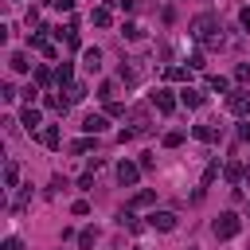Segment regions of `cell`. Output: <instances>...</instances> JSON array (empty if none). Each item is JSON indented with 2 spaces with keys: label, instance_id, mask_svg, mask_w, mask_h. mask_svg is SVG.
I'll use <instances>...</instances> for the list:
<instances>
[{
  "label": "cell",
  "instance_id": "6da1fadb",
  "mask_svg": "<svg viewBox=\"0 0 250 250\" xmlns=\"http://www.w3.org/2000/svg\"><path fill=\"white\" fill-rule=\"evenodd\" d=\"M191 39L195 43H203V47H223V23H219V16H195L191 20Z\"/></svg>",
  "mask_w": 250,
  "mask_h": 250
},
{
  "label": "cell",
  "instance_id": "7a4b0ae2",
  "mask_svg": "<svg viewBox=\"0 0 250 250\" xmlns=\"http://www.w3.org/2000/svg\"><path fill=\"white\" fill-rule=\"evenodd\" d=\"M238 230H242V219H238L234 211H223V215L211 223V234H215V238H234Z\"/></svg>",
  "mask_w": 250,
  "mask_h": 250
},
{
  "label": "cell",
  "instance_id": "3957f363",
  "mask_svg": "<svg viewBox=\"0 0 250 250\" xmlns=\"http://www.w3.org/2000/svg\"><path fill=\"white\" fill-rule=\"evenodd\" d=\"M227 109H230L234 117H246V113H250V90H234V94L227 98Z\"/></svg>",
  "mask_w": 250,
  "mask_h": 250
},
{
  "label": "cell",
  "instance_id": "277c9868",
  "mask_svg": "<svg viewBox=\"0 0 250 250\" xmlns=\"http://www.w3.org/2000/svg\"><path fill=\"white\" fill-rule=\"evenodd\" d=\"M47 31H51V27H39V31H35V35H31V39H27V43H31V47H35V51H39V55H47V59H55V55H59V51H55V43H51V39H47Z\"/></svg>",
  "mask_w": 250,
  "mask_h": 250
},
{
  "label": "cell",
  "instance_id": "5b68a950",
  "mask_svg": "<svg viewBox=\"0 0 250 250\" xmlns=\"http://www.w3.org/2000/svg\"><path fill=\"white\" fill-rule=\"evenodd\" d=\"M137 176H141V164H133V160H121V164H117V184H121V188H133Z\"/></svg>",
  "mask_w": 250,
  "mask_h": 250
},
{
  "label": "cell",
  "instance_id": "8992f818",
  "mask_svg": "<svg viewBox=\"0 0 250 250\" xmlns=\"http://www.w3.org/2000/svg\"><path fill=\"white\" fill-rule=\"evenodd\" d=\"M148 227L160 230V234H168V230H176V215H172V211H152V215H148Z\"/></svg>",
  "mask_w": 250,
  "mask_h": 250
},
{
  "label": "cell",
  "instance_id": "52a82bcc",
  "mask_svg": "<svg viewBox=\"0 0 250 250\" xmlns=\"http://www.w3.org/2000/svg\"><path fill=\"white\" fill-rule=\"evenodd\" d=\"M152 105H156V109H160V113H172V109H176V94H172V90H164V86H160V90H156V94H152Z\"/></svg>",
  "mask_w": 250,
  "mask_h": 250
},
{
  "label": "cell",
  "instance_id": "ba28073f",
  "mask_svg": "<svg viewBox=\"0 0 250 250\" xmlns=\"http://www.w3.org/2000/svg\"><path fill=\"white\" fill-rule=\"evenodd\" d=\"M180 102H184V105H191V109H199L207 98H203V90H195V86H184V90H180Z\"/></svg>",
  "mask_w": 250,
  "mask_h": 250
},
{
  "label": "cell",
  "instance_id": "9c48e42d",
  "mask_svg": "<svg viewBox=\"0 0 250 250\" xmlns=\"http://www.w3.org/2000/svg\"><path fill=\"white\" fill-rule=\"evenodd\" d=\"M20 125H23L27 133H31V129H39V125H43V117H39V109H35V105H23V113H20Z\"/></svg>",
  "mask_w": 250,
  "mask_h": 250
},
{
  "label": "cell",
  "instance_id": "30bf717a",
  "mask_svg": "<svg viewBox=\"0 0 250 250\" xmlns=\"http://www.w3.org/2000/svg\"><path fill=\"white\" fill-rule=\"evenodd\" d=\"M82 129H86V133H94V137H98V133H105V113H86V117H82Z\"/></svg>",
  "mask_w": 250,
  "mask_h": 250
},
{
  "label": "cell",
  "instance_id": "8fae6325",
  "mask_svg": "<svg viewBox=\"0 0 250 250\" xmlns=\"http://www.w3.org/2000/svg\"><path fill=\"white\" fill-rule=\"evenodd\" d=\"M55 82H59V90H66V86L74 82V66H70V62H59V66H55Z\"/></svg>",
  "mask_w": 250,
  "mask_h": 250
},
{
  "label": "cell",
  "instance_id": "7c38bea8",
  "mask_svg": "<svg viewBox=\"0 0 250 250\" xmlns=\"http://www.w3.org/2000/svg\"><path fill=\"white\" fill-rule=\"evenodd\" d=\"M191 137H195V141H203V145H215V141H219V129H215V125H195V129H191Z\"/></svg>",
  "mask_w": 250,
  "mask_h": 250
},
{
  "label": "cell",
  "instance_id": "4fadbf2b",
  "mask_svg": "<svg viewBox=\"0 0 250 250\" xmlns=\"http://www.w3.org/2000/svg\"><path fill=\"white\" fill-rule=\"evenodd\" d=\"M39 141H43L47 148H59V141H62V133H59V125H43V129H39Z\"/></svg>",
  "mask_w": 250,
  "mask_h": 250
},
{
  "label": "cell",
  "instance_id": "5bb4252c",
  "mask_svg": "<svg viewBox=\"0 0 250 250\" xmlns=\"http://www.w3.org/2000/svg\"><path fill=\"white\" fill-rule=\"evenodd\" d=\"M82 62H86V70L98 74V70H102V51H98V47H86V51H82Z\"/></svg>",
  "mask_w": 250,
  "mask_h": 250
},
{
  "label": "cell",
  "instance_id": "9a60e30c",
  "mask_svg": "<svg viewBox=\"0 0 250 250\" xmlns=\"http://www.w3.org/2000/svg\"><path fill=\"white\" fill-rule=\"evenodd\" d=\"M90 20H94L98 27H113V12H109L105 4H102V8H94V12H90Z\"/></svg>",
  "mask_w": 250,
  "mask_h": 250
},
{
  "label": "cell",
  "instance_id": "2e32d148",
  "mask_svg": "<svg viewBox=\"0 0 250 250\" xmlns=\"http://www.w3.org/2000/svg\"><path fill=\"white\" fill-rule=\"evenodd\" d=\"M16 184H20V164L8 160V164H4V188H16Z\"/></svg>",
  "mask_w": 250,
  "mask_h": 250
},
{
  "label": "cell",
  "instance_id": "e0dca14e",
  "mask_svg": "<svg viewBox=\"0 0 250 250\" xmlns=\"http://www.w3.org/2000/svg\"><path fill=\"white\" fill-rule=\"evenodd\" d=\"M8 66H12L16 74H27V66H31V62H27V55H23V51H16V55L8 59Z\"/></svg>",
  "mask_w": 250,
  "mask_h": 250
},
{
  "label": "cell",
  "instance_id": "ac0fdd59",
  "mask_svg": "<svg viewBox=\"0 0 250 250\" xmlns=\"http://www.w3.org/2000/svg\"><path fill=\"white\" fill-rule=\"evenodd\" d=\"M223 176H227V184H238V180H242L246 172H242V164H238V160H230V164L223 168Z\"/></svg>",
  "mask_w": 250,
  "mask_h": 250
},
{
  "label": "cell",
  "instance_id": "d6986e66",
  "mask_svg": "<svg viewBox=\"0 0 250 250\" xmlns=\"http://www.w3.org/2000/svg\"><path fill=\"white\" fill-rule=\"evenodd\" d=\"M188 70H191V66H164V78H168V82H184Z\"/></svg>",
  "mask_w": 250,
  "mask_h": 250
},
{
  "label": "cell",
  "instance_id": "ffe728a7",
  "mask_svg": "<svg viewBox=\"0 0 250 250\" xmlns=\"http://www.w3.org/2000/svg\"><path fill=\"white\" fill-rule=\"evenodd\" d=\"M82 98H86V86H82V82H70V86H66V102L74 105V102H82Z\"/></svg>",
  "mask_w": 250,
  "mask_h": 250
},
{
  "label": "cell",
  "instance_id": "44dd1931",
  "mask_svg": "<svg viewBox=\"0 0 250 250\" xmlns=\"http://www.w3.org/2000/svg\"><path fill=\"white\" fill-rule=\"evenodd\" d=\"M43 105H47V109H55V113H66V105H70V102H62L59 94H47V98H43Z\"/></svg>",
  "mask_w": 250,
  "mask_h": 250
},
{
  "label": "cell",
  "instance_id": "7402d4cb",
  "mask_svg": "<svg viewBox=\"0 0 250 250\" xmlns=\"http://www.w3.org/2000/svg\"><path fill=\"white\" fill-rule=\"evenodd\" d=\"M148 203H156V191H148V188H141V191L133 195V207H148Z\"/></svg>",
  "mask_w": 250,
  "mask_h": 250
},
{
  "label": "cell",
  "instance_id": "603a6c76",
  "mask_svg": "<svg viewBox=\"0 0 250 250\" xmlns=\"http://www.w3.org/2000/svg\"><path fill=\"white\" fill-rule=\"evenodd\" d=\"M184 145V129H172V133H164V148H180Z\"/></svg>",
  "mask_w": 250,
  "mask_h": 250
},
{
  "label": "cell",
  "instance_id": "cb8c5ba5",
  "mask_svg": "<svg viewBox=\"0 0 250 250\" xmlns=\"http://www.w3.org/2000/svg\"><path fill=\"white\" fill-rule=\"evenodd\" d=\"M215 176H219V160H211V164L203 168V188H211V184H215Z\"/></svg>",
  "mask_w": 250,
  "mask_h": 250
},
{
  "label": "cell",
  "instance_id": "d4e9b609",
  "mask_svg": "<svg viewBox=\"0 0 250 250\" xmlns=\"http://www.w3.org/2000/svg\"><path fill=\"white\" fill-rule=\"evenodd\" d=\"M117 223H121V227H129V230H141V223H137V215H133V211H121V215H117Z\"/></svg>",
  "mask_w": 250,
  "mask_h": 250
},
{
  "label": "cell",
  "instance_id": "484cf974",
  "mask_svg": "<svg viewBox=\"0 0 250 250\" xmlns=\"http://www.w3.org/2000/svg\"><path fill=\"white\" fill-rule=\"evenodd\" d=\"M94 242H98V230H82V234H78V246H82V250H94Z\"/></svg>",
  "mask_w": 250,
  "mask_h": 250
},
{
  "label": "cell",
  "instance_id": "4316f807",
  "mask_svg": "<svg viewBox=\"0 0 250 250\" xmlns=\"http://www.w3.org/2000/svg\"><path fill=\"white\" fill-rule=\"evenodd\" d=\"M137 78H141V70H137V66H125V62H121V82H129V86H133Z\"/></svg>",
  "mask_w": 250,
  "mask_h": 250
},
{
  "label": "cell",
  "instance_id": "83f0119b",
  "mask_svg": "<svg viewBox=\"0 0 250 250\" xmlns=\"http://www.w3.org/2000/svg\"><path fill=\"white\" fill-rule=\"evenodd\" d=\"M113 94H117V82H102L98 98H102V102H113Z\"/></svg>",
  "mask_w": 250,
  "mask_h": 250
},
{
  "label": "cell",
  "instance_id": "f1b7e54d",
  "mask_svg": "<svg viewBox=\"0 0 250 250\" xmlns=\"http://www.w3.org/2000/svg\"><path fill=\"white\" fill-rule=\"evenodd\" d=\"M121 35H125V39H141L145 31H141V23H125V27H121Z\"/></svg>",
  "mask_w": 250,
  "mask_h": 250
},
{
  "label": "cell",
  "instance_id": "f546056e",
  "mask_svg": "<svg viewBox=\"0 0 250 250\" xmlns=\"http://www.w3.org/2000/svg\"><path fill=\"white\" fill-rule=\"evenodd\" d=\"M35 86H51V70L47 66H35Z\"/></svg>",
  "mask_w": 250,
  "mask_h": 250
},
{
  "label": "cell",
  "instance_id": "4dcf8cb0",
  "mask_svg": "<svg viewBox=\"0 0 250 250\" xmlns=\"http://www.w3.org/2000/svg\"><path fill=\"white\" fill-rule=\"evenodd\" d=\"M207 86H211V90H219V94H223V90H227V86H230V82H227V78H223V74H211V78H207Z\"/></svg>",
  "mask_w": 250,
  "mask_h": 250
},
{
  "label": "cell",
  "instance_id": "1f68e13d",
  "mask_svg": "<svg viewBox=\"0 0 250 250\" xmlns=\"http://www.w3.org/2000/svg\"><path fill=\"white\" fill-rule=\"evenodd\" d=\"M105 117H125V105L121 102H105Z\"/></svg>",
  "mask_w": 250,
  "mask_h": 250
},
{
  "label": "cell",
  "instance_id": "d6a6232c",
  "mask_svg": "<svg viewBox=\"0 0 250 250\" xmlns=\"http://www.w3.org/2000/svg\"><path fill=\"white\" fill-rule=\"evenodd\" d=\"M234 82H250V62H238L234 66Z\"/></svg>",
  "mask_w": 250,
  "mask_h": 250
},
{
  "label": "cell",
  "instance_id": "836d02e7",
  "mask_svg": "<svg viewBox=\"0 0 250 250\" xmlns=\"http://www.w3.org/2000/svg\"><path fill=\"white\" fill-rule=\"evenodd\" d=\"M70 211H74V215H90V203H86V199H74Z\"/></svg>",
  "mask_w": 250,
  "mask_h": 250
},
{
  "label": "cell",
  "instance_id": "e575fe53",
  "mask_svg": "<svg viewBox=\"0 0 250 250\" xmlns=\"http://www.w3.org/2000/svg\"><path fill=\"white\" fill-rule=\"evenodd\" d=\"M188 66H191V70H203V66H207V62H203V55H199V51H195V55H191V59H188Z\"/></svg>",
  "mask_w": 250,
  "mask_h": 250
},
{
  "label": "cell",
  "instance_id": "d590c367",
  "mask_svg": "<svg viewBox=\"0 0 250 250\" xmlns=\"http://www.w3.org/2000/svg\"><path fill=\"white\" fill-rule=\"evenodd\" d=\"M90 148H94V141H74L70 145V152H90Z\"/></svg>",
  "mask_w": 250,
  "mask_h": 250
},
{
  "label": "cell",
  "instance_id": "8d00e7d4",
  "mask_svg": "<svg viewBox=\"0 0 250 250\" xmlns=\"http://www.w3.org/2000/svg\"><path fill=\"white\" fill-rule=\"evenodd\" d=\"M78 188H82V191H94V172H86V176L78 180Z\"/></svg>",
  "mask_w": 250,
  "mask_h": 250
},
{
  "label": "cell",
  "instance_id": "74e56055",
  "mask_svg": "<svg viewBox=\"0 0 250 250\" xmlns=\"http://www.w3.org/2000/svg\"><path fill=\"white\" fill-rule=\"evenodd\" d=\"M0 98H4V102H16L20 94H16V86H4V90H0Z\"/></svg>",
  "mask_w": 250,
  "mask_h": 250
},
{
  "label": "cell",
  "instance_id": "f35d334b",
  "mask_svg": "<svg viewBox=\"0 0 250 250\" xmlns=\"http://www.w3.org/2000/svg\"><path fill=\"white\" fill-rule=\"evenodd\" d=\"M51 4H55L59 12H70V8H74V0H51Z\"/></svg>",
  "mask_w": 250,
  "mask_h": 250
},
{
  "label": "cell",
  "instance_id": "ab89813d",
  "mask_svg": "<svg viewBox=\"0 0 250 250\" xmlns=\"http://www.w3.org/2000/svg\"><path fill=\"white\" fill-rule=\"evenodd\" d=\"M238 23H242V27L250 31V8H242V12H238Z\"/></svg>",
  "mask_w": 250,
  "mask_h": 250
},
{
  "label": "cell",
  "instance_id": "60d3db41",
  "mask_svg": "<svg viewBox=\"0 0 250 250\" xmlns=\"http://www.w3.org/2000/svg\"><path fill=\"white\" fill-rule=\"evenodd\" d=\"M4 250H23V242H20V238H8V242H4Z\"/></svg>",
  "mask_w": 250,
  "mask_h": 250
},
{
  "label": "cell",
  "instance_id": "b9f144b4",
  "mask_svg": "<svg viewBox=\"0 0 250 250\" xmlns=\"http://www.w3.org/2000/svg\"><path fill=\"white\" fill-rule=\"evenodd\" d=\"M238 137H242V141H250V125H238Z\"/></svg>",
  "mask_w": 250,
  "mask_h": 250
}]
</instances>
